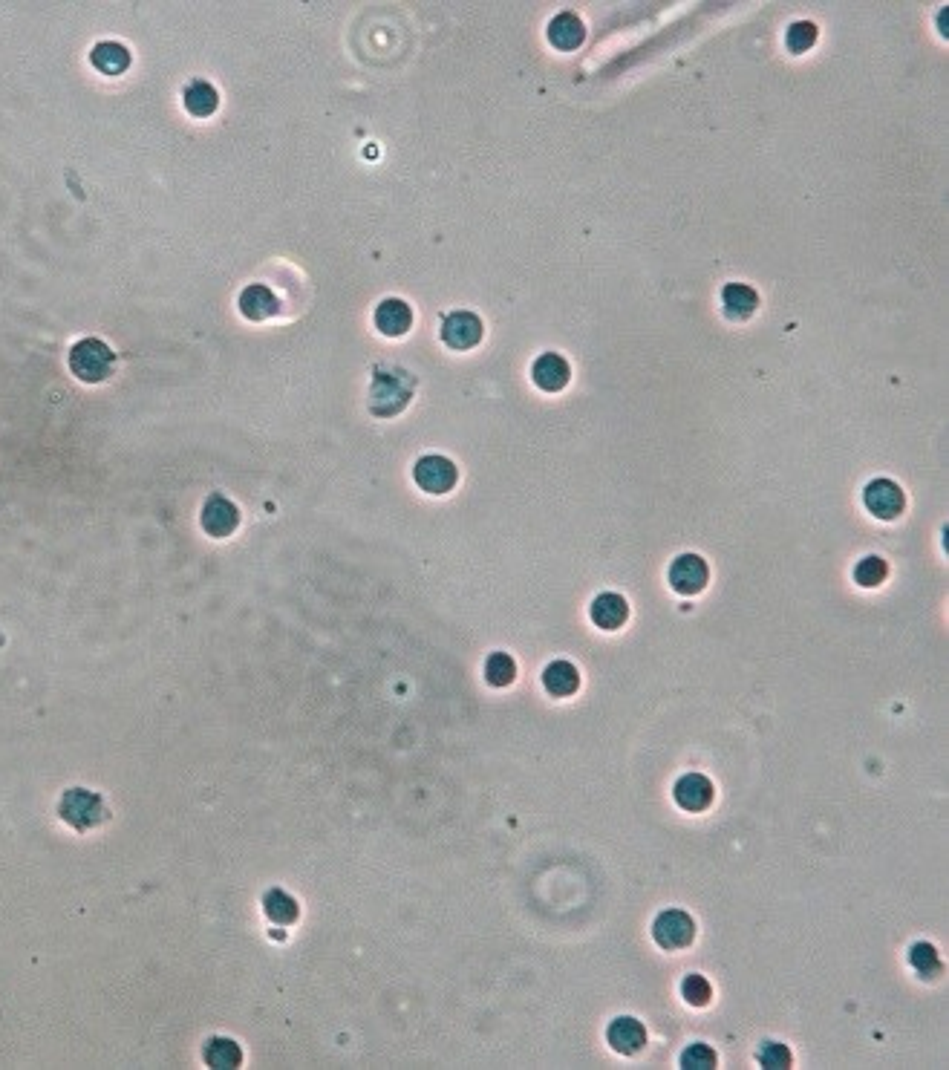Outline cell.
I'll use <instances>...</instances> for the list:
<instances>
[{"label": "cell", "mask_w": 949, "mask_h": 1070, "mask_svg": "<svg viewBox=\"0 0 949 1070\" xmlns=\"http://www.w3.org/2000/svg\"><path fill=\"white\" fill-rule=\"evenodd\" d=\"M713 797H716V788L704 773H684L673 788L675 805L690 811V814L707 811L713 805Z\"/></svg>", "instance_id": "30bf717a"}, {"label": "cell", "mask_w": 949, "mask_h": 1070, "mask_svg": "<svg viewBox=\"0 0 949 1070\" xmlns=\"http://www.w3.org/2000/svg\"><path fill=\"white\" fill-rule=\"evenodd\" d=\"M263 912H266V918L277 923V926H292V923L300 918L298 900L289 895V892H283V889H269V892L263 895Z\"/></svg>", "instance_id": "7402d4cb"}, {"label": "cell", "mask_w": 949, "mask_h": 1070, "mask_svg": "<svg viewBox=\"0 0 949 1070\" xmlns=\"http://www.w3.org/2000/svg\"><path fill=\"white\" fill-rule=\"evenodd\" d=\"M413 326V309L401 298H384L375 306V329L387 338H401Z\"/></svg>", "instance_id": "4fadbf2b"}, {"label": "cell", "mask_w": 949, "mask_h": 1070, "mask_svg": "<svg viewBox=\"0 0 949 1070\" xmlns=\"http://www.w3.org/2000/svg\"><path fill=\"white\" fill-rule=\"evenodd\" d=\"M90 64L104 75H122L130 67V52L125 44L116 41H101L90 52Z\"/></svg>", "instance_id": "44dd1931"}, {"label": "cell", "mask_w": 949, "mask_h": 1070, "mask_svg": "<svg viewBox=\"0 0 949 1070\" xmlns=\"http://www.w3.org/2000/svg\"><path fill=\"white\" fill-rule=\"evenodd\" d=\"M200 525L208 537L225 540V537H231V534L237 531V525H240V508L228 497H223V494H211V497L205 499V505H202Z\"/></svg>", "instance_id": "52a82bcc"}, {"label": "cell", "mask_w": 949, "mask_h": 1070, "mask_svg": "<svg viewBox=\"0 0 949 1070\" xmlns=\"http://www.w3.org/2000/svg\"><path fill=\"white\" fill-rule=\"evenodd\" d=\"M182 101H185V110H188L194 119H208V116H214L217 107H220V93H217V87H214L211 81L197 78V81H191V84L182 90Z\"/></svg>", "instance_id": "e0dca14e"}, {"label": "cell", "mask_w": 949, "mask_h": 1070, "mask_svg": "<svg viewBox=\"0 0 949 1070\" xmlns=\"http://www.w3.org/2000/svg\"><path fill=\"white\" fill-rule=\"evenodd\" d=\"M606 1042L621 1056H635L647 1047V1027L635 1016H618L606 1027Z\"/></svg>", "instance_id": "8fae6325"}, {"label": "cell", "mask_w": 949, "mask_h": 1070, "mask_svg": "<svg viewBox=\"0 0 949 1070\" xmlns=\"http://www.w3.org/2000/svg\"><path fill=\"white\" fill-rule=\"evenodd\" d=\"M886 577H889V566H886V560L877 557V554L863 557V560L854 566V580H857V586H863V589H877Z\"/></svg>", "instance_id": "cb8c5ba5"}, {"label": "cell", "mask_w": 949, "mask_h": 1070, "mask_svg": "<svg viewBox=\"0 0 949 1070\" xmlns=\"http://www.w3.org/2000/svg\"><path fill=\"white\" fill-rule=\"evenodd\" d=\"M70 370L84 384H101L116 370V352L101 338H81L70 349Z\"/></svg>", "instance_id": "7a4b0ae2"}, {"label": "cell", "mask_w": 949, "mask_h": 1070, "mask_svg": "<svg viewBox=\"0 0 949 1070\" xmlns=\"http://www.w3.org/2000/svg\"><path fill=\"white\" fill-rule=\"evenodd\" d=\"M678 1065H681L684 1070H713L716 1065H719V1056H716V1050H713L710 1045L696 1042V1045H690L684 1053H681Z\"/></svg>", "instance_id": "d4e9b609"}, {"label": "cell", "mask_w": 949, "mask_h": 1070, "mask_svg": "<svg viewBox=\"0 0 949 1070\" xmlns=\"http://www.w3.org/2000/svg\"><path fill=\"white\" fill-rule=\"evenodd\" d=\"M572 378V367L563 355L557 352H546L534 361L531 367V381L543 390V393H560Z\"/></svg>", "instance_id": "5bb4252c"}, {"label": "cell", "mask_w": 949, "mask_h": 1070, "mask_svg": "<svg viewBox=\"0 0 949 1070\" xmlns=\"http://www.w3.org/2000/svg\"><path fill=\"white\" fill-rule=\"evenodd\" d=\"M413 387H416V381L410 373H404L399 367H393V370L378 367L373 375V387H370V410L381 419L396 416L407 407Z\"/></svg>", "instance_id": "6da1fadb"}, {"label": "cell", "mask_w": 949, "mask_h": 1070, "mask_svg": "<svg viewBox=\"0 0 949 1070\" xmlns=\"http://www.w3.org/2000/svg\"><path fill=\"white\" fill-rule=\"evenodd\" d=\"M202 1059L208 1068L228 1070V1068H240L243 1065V1050L234 1039H225V1036H211L205 1047H202Z\"/></svg>", "instance_id": "ffe728a7"}, {"label": "cell", "mask_w": 949, "mask_h": 1070, "mask_svg": "<svg viewBox=\"0 0 949 1070\" xmlns=\"http://www.w3.org/2000/svg\"><path fill=\"white\" fill-rule=\"evenodd\" d=\"M863 505L877 520H898L906 508V497L898 482L892 479H872L863 491Z\"/></svg>", "instance_id": "8992f818"}, {"label": "cell", "mask_w": 949, "mask_h": 1070, "mask_svg": "<svg viewBox=\"0 0 949 1070\" xmlns=\"http://www.w3.org/2000/svg\"><path fill=\"white\" fill-rule=\"evenodd\" d=\"M413 479H416V485H419L425 494L442 497V494H448V491L456 488L459 468L450 462L448 456L430 453V456H422V459L413 465Z\"/></svg>", "instance_id": "5b68a950"}, {"label": "cell", "mask_w": 949, "mask_h": 1070, "mask_svg": "<svg viewBox=\"0 0 949 1070\" xmlns=\"http://www.w3.org/2000/svg\"><path fill=\"white\" fill-rule=\"evenodd\" d=\"M785 44H788V50L794 52V55L808 52L814 44H817V26L811 24V21H797V24H791L788 26V32H785Z\"/></svg>", "instance_id": "83f0119b"}, {"label": "cell", "mask_w": 949, "mask_h": 1070, "mask_svg": "<svg viewBox=\"0 0 949 1070\" xmlns=\"http://www.w3.org/2000/svg\"><path fill=\"white\" fill-rule=\"evenodd\" d=\"M58 814L78 834H87V831L99 828L101 822H107V817H110L104 799L99 794H93V791H87V788L64 791V797L58 802Z\"/></svg>", "instance_id": "3957f363"}, {"label": "cell", "mask_w": 949, "mask_h": 1070, "mask_svg": "<svg viewBox=\"0 0 949 1070\" xmlns=\"http://www.w3.org/2000/svg\"><path fill=\"white\" fill-rule=\"evenodd\" d=\"M652 938L667 952H678L696 941V921L684 909H664L652 921Z\"/></svg>", "instance_id": "277c9868"}, {"label": "cell", "mask_w": 949, "mask_h": 1070, "mask_svg": "<svg viewBox=\"0 0 949 1070\" xmlns=\"http://www.w3.org/2000/svg\"><path fill=\"white\" fill-rule=\"evenodd\" d=\"M710 569L699 554H681L670 563V586L678 595H699L707 589Z\"/></svg>", "instance_id": "9c48e42d"}, {"label": "cell", "mask_w": 949, "mask_h": 1070, "mask_svg": "<svg viewBox=\"0 0 949 1070\" xmlns=\"http://www.w3.org/2000/svg\"><path fill=\"white\" fill-rule=\"evenodd\" d=\"M909 961L912 967L921 972V978H935L941 972V958L938 949L932 944H915L909 949Z\"/></svg>", "instance_id": "f1b7e54d"}, {"label": "cell", "mask_w": 949, "mask_h": 1070, "mask_svg": "<svg viewBox=\"0 0 949 1070\" xmlns=\"http://www.w3.org/2000/svg\"><path fill=\"white\" fill-rule=\"evenodd\" d=\"M482 335H485V326L479 321V315L468 312V309H456L442 321V341L456 352L474 349L482 341Z\"/></svg>", "instance_id": "ba28073f"}, {"label": "cell", "mask_w": 949, "mask_h": 1070, "mask_svg": "<svg viewBox=\"0 0 949 1070\" xmlns=\"http://www.w3.org/2000/svg\"><path fill=\"white\" fill-rule=\"evenodd\" d=\"M237 306H240V315H243L246 321L260 324V321H269V318H275L277 312H280V298H277L269 286L251 283V286H246V289L240 292Z\"/></svg>", "instance_id": "7c38bea8"}, {"label": "cell", "mask_w": 949, "mask_h": 1070, "mask_svg": "<svg viewBox=\"0 0 949 1070\" xmlns=\"http://www.w3.org/2000/svg\"><path fill=\"white\" fill-rule=\"evenodd\" d=\"M589 618H592V623H595L598 629L615 632V629H621V626L629 621V603H626L624 595H618V592H603V595L592 600Z\"/></svg>", "instance_id": "9a60e30c"}, {"label": "cell", "mask_w": 949, "mask_h": 1070, "mask_svg": "<svg viewBox=\"0 0 949 1070\" xmlns=\"http://www.w3.org/2000/svg\"><path fill=\"white\" fill-rule=\"evenodd\" d=\"M543 687L554 698L575 696L577 687H580V672L572 661H551L543 670Z\"/></svg>", "instance_id": "d6986e66"}, {"label": "cell", "mask_w": 949, "mask_h": 1070, "mask_svg": "<svg viewBox=\"0 0 949 1070\" xmlns=\"http://www.w3.org/2000/svg\"><path fill=\"white\" fill-rule=\"evenodd\" d=\"M586 41V26L577 18L575 12H560L557 18H551L549 24V44L554 50H577Z\"/></svg>", "instance_id": "2e32d148"}, {"label": "cell", "mask_w": 949, "mask_h": 1070, "mask_svg": "<svg viewBox=\"0 0 949 1070\" xmlns=\"http://www.w3.org/2000/svg\"><path fill=\"white\" fill-rule=\"evenodd\" d=\"M722 306L730 321H745L759 309V295L748 283H727L722 289Z\"/></svg>", "instance_id": "ac0fdd59"}, {"label": "cell", "mask_w": 949, "mask_h": 1070, "mask_svg": "<svg viewBox=\"0 0 949 1070\" xmlns=\"http://www.w3.org/2000/svg\"><path fill=\"white\" fill-rule=\"evenodd\" d=\"M517 678V661L508 652H491L485 661V681L491 687H511Z\"/></svg>", "instance_id": "603a6c76"}, {"label": "cell", "mask_w": 949, "mask_h": 1070, "mask_svg": "<svg viewBox=\"0 0 949 1070\" xmlns=\"http://www.w3.org/2000/svg\"><path fill=\"white\" fill-rule=\"evenodd\" d=\"M756 1062L768 1070H785L794 1065V1056L782 1042H762V1047L756 1050Z\"/></svg>", "instance_id": "4316f807"}, {"label": "cell", "mask_w": 949, "mask_h": 1070, "mask_svg": "<svg viewBox=\"0 0 949 1070\" xmlns=\"http://www.w3.org/2000/svg\"><path fill=\"white\" fill-rule=\"evenodd\" d=\"M681 996H684V1001H687L690 1007H707L710 998H713V987H710V981H707L704 975L690 972V975L681 981Z\"/></svg>", "instance_id": "484cf974"}]
</instances>
